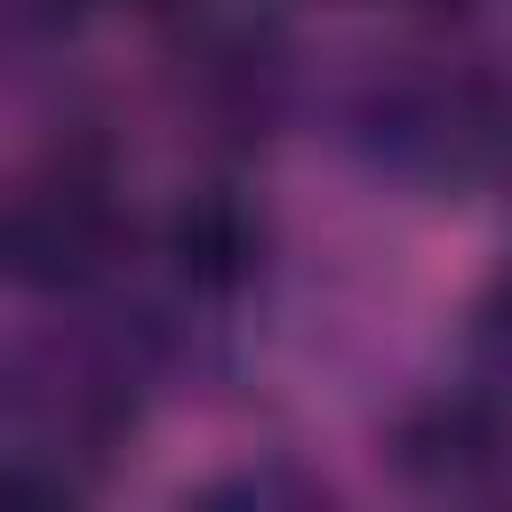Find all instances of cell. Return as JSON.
<instances>
[{
  "mask_svg": "<svg viewBox=\"0 0 512 512\" xmlns=\"http://www.w3.org/2000/svg\"><path fill=\"white\" fill-rule=\"evenodd\" d=\"M152 392L160 376L112 296H72L0 328V440L72 464L96 488L144 432Z\"/></svg>",
  "mask_w": 512,
  "mask_h": 512,
  "instance_id": "obj_1",
  "label": "cell"
},
{
  "mask_svg": "<svg viewBox=\"0 0 512 512\" xmlns=\"http://www.w3.org/2000/svg\"><path fill=\"white\" fill-rule=\"evenodd\" d=\"M344 144L416 200L488 192L512 176V72L480 56H392L352 88Z\"/></svg>",
  "mask_w": 512,
  "mask_h": 512,
  "instance_id": "obj_2",
  "label": "cell"
},
{
  "mask_svg": "<svg viewBox=\"0 0 512 512\" xmlns=\"http://www.w3.org/2000/svg\"><path fill=\"white\" fill-rule=\"evenodd\" d=\"M128 272V200L104 144L72 136L0 192V288L24 304L104 296Z\"/></svg>",
  "mask_w": 512,
  "mask_h": 512,
  "instance_id": "obj_3",
  "label": "cell"
},
{
  "mask_svg": "<svg viewBox=\"0 0 512 512\" xmlns=\"http://www.w3.org/2000/svg\"><path fill=\"white\" fill-rule=\"evenodd\" d=\"M152 24H160L168 88L208 136L256 144L280 120L288 80H296V48L264 0H160Z\"/></svg>",
  "mask_w": 512,
  "mask_h": 512,
  "instance_id": "obj_4",
  "label": "cell"
},
{
  "mask_svg": "<svg viewBox=\"0 0 512 512\" xmlns=\"http://www.w3.org/2000/svg\"><path fill=\"white\" fill-rule=\"evenodd\" d=\"M384 472L416 496H496L512 488V400L480 376L416 392L384 424Z\"/></svg>",
  "mask_w": 512,
  "mask_h": 512,
  "instance_id": "obj_5",
  "label": "cell"
},
{
  "mask_svg": "<svg viewBox=\"0 0 512 512\" xmlns=\"http://www.w3.org/2000/svg\"><path fill=\"white\" fill-rule=\"evenodd\" d=\"M264 248H272L264 208H256V200H248L232 176L184 184V192H176V208L160 216V240H152L160 280H168L176 296L208 304V312H224L232 296H248V288H256Z\"/></svg>",
  "mask_w": 512,
  "mask_h": 512,
  "instance_id": "obj_6",
  "label": "cell"
},
{
  "mask_svg": "<svg viewBox=\"0 0 512 512\" xmlns=\"http://www.w3.org/2000/svg\"><path fill=\"white\" fill-rule=\"evenodd\" d=\"M184 496L192 504H248V512H312V504H328V480L304 472V464H288V456H272V464L216 472V480H200Z\"/></svg>",
  "mask_w": 512,
  "mask_h": 512,
  "instance_id": "obj_7",
  "label": "cell"
},
{
  "mask_svg": "<svg viewBox=\"0 0 512 512\" xmlns=\"http://www.w3.org/2000/svg\"><path fill=\"white\" fill-rule=\"evenodd\" d=\"M464 376H480L488 392L512 400V264L488 272L464 304Z\"/></svg>",
  "mask_w": 512,
  "mask_h": 512,
  "instance_id": "obj_8",
  "label": "cell"
},
{
  "mask_svg": "<svg viewBox=\"0 0 512 512\" xmlns=\"http://www.w3.org/2000/svg\"><path fill=\"white\" fill-rule=\"evenodd\" d=\"M80 496H96L88 472H72V464H56V456H40V448L0 440V512H64V504H80Z\"/></svg>",
  "mask_w": 512,
  "mask_h": 512,
  "instance_id": "obj_9",
  "label": "cell"
},
{
  "mask_svg": "<svg viewBox=\"0 0 512 512\" xmlns=\"http://www.w3.org/2000/svg\"><path fill=\"white\" fill-rule=\"evenodd\" d=\"M392 8H424V16H456V8H472V0H392Z\"/></svg>",
  "mask_w": 512,
  "mask_h": 512,
  "instance_id": "obj_10",
  "label": "cell"
},
{
  "mask_svg": "<svg viewBox=\"0 0 512 512\" xmlns=\"http://www.w3.org/2000/svg\"><path fill=\"white\" fill-rule=\"evenodd\" d=\"M504 192H512V176H504Z\"/></svg>",
  "mask_w": 512,
  "mask_h": 512,
  "instance_id": "obj_11",
  "label": "cell"
}]
</instances>
